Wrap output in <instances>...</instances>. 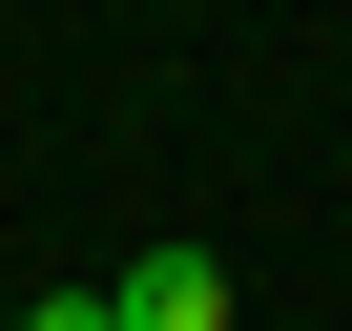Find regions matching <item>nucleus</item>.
<instances>
[{
	"instance_id": "nucleus-1",
	"label": "nucleus",
	"mask_w": 352,
	"mask_h": 331,
	"mask_svg": "<svg viewBox=\"0 0 352 331\" xmlns=\"http://www.w3.org/2000/svg\"><path fill=\"white\" fill-rule=\"evenodd\" d=\"M104 331H228V249H145V269H104Z\"/></svg>"
},
{
	"instance_id": "nucleus-2",
	"label": "nucleus",
	"mask_w": 352,
	"mask_h": 331,
	"mask_svg": "<svg viewBox=\"0 0 352 331\" xmlns=\"http://www.w3.org/2000/svg\"><path fill=\"white\" fill-rule=\"evenodd\" d=\"M21 331H104V290H21Z\"/></svg>"
},
{
	"instance_id": "nucleus-3",
	"label": "nucleus",
	"mask_w": 352,
	"mask_h": 331,
	"mask_svg": "<svg viewBox=\"0 0 352 331\" xmlns=\"http://www.w3.org/2000/svg\"><path fill=\"white\" fill-rule=\"evenodd\" d=\"M0 331H21V310H0Z\"/></svg>"
}]
</instances>
